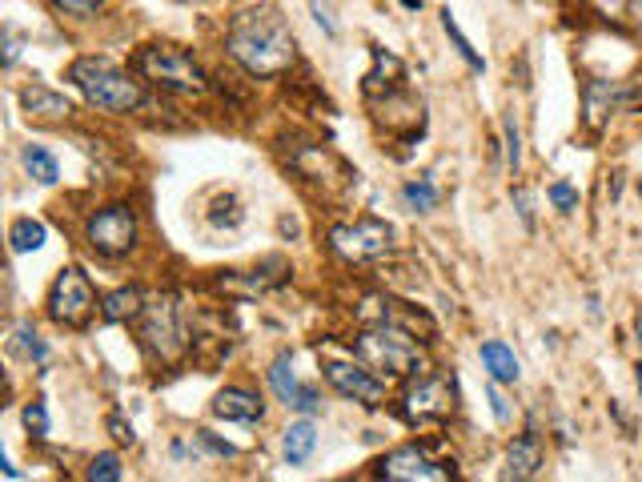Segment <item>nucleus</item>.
I'll use <instances>...</instances> for the list:
<instances>
[{
  "instance_id": "nucleus-33",
  "label": "nucleus",
  "mask_w": 642,
  "mask_h": 482,
  "mask_svg": "<svg viewBox=\"0 0 642 482\" xmlns=\"http://www.w3.org/2000/svg\"><path fill=\"white\" fill-rule=\"evenodd\" d=\"M546 197L558 205V213H574V209H578V189H570L566 181H554V185L546 189Z\"/></svg>"
},
{
  "instance_id": "nucleus-20",
  "label": "nucleus",
  "mask_w": 642,
  "mask_h": 482,
  "mask_svg": "<svg viewBox=\"0 0 642 482\" xmlns=\"http://www.w3.org/2000/svg\"><path fill=\"white\" fill-rule=\"evenodd\" d=\"M313 450H317V426L309 422V414L301 418V422H293L289 430H285V438H281V454H285V462L289 466H305L309 458H313Z\"/></svg>"
},
{
  "instance_id": "nucleus-3",
  "label": "nucleus",
  "mask_w": 642,
  "mask_h": 482,
  "mask_svg": "<svg viewBox=\"0 0 642 482\" xmlns=\"http://www.w3.org/2000/svg\"><path fill=\"white\" fill-rule=\"evenodd\" d=\"M69 81L85 93L89 105L105 113H133L145 105L141 81H133L125 69H117L109 57H81L69 65Z\"/></svg>"
},
{
  "instance_id": "nucleus-21",
  "label": "nucleus",
  "mask_w": 642,
  "mask_h": 482,
  "mask_svg": "<svg viewBox=\"0 0 642 482\" xmlns=\"http://www.w3.org/2000/svg\"><path fill=\"white\" fill-rule=\"evenodd\" d=\"M482 366L490 370V378L494 382H518V374H522V366H518V358H514V350L506 346V342H498V338H490V342H482Z\"/></svg>"
},
{
  "instance_id": "nucleus-12",
  "label": "nucleus",
  "mask_w": 642,
  "mask_h": 482,
  "mask_svg": "<svg viewBox=\"0 0 642 482\" xmlns=\"http://www.w3.org/2000/svg\"><path fill=\"white\" fill-rule=\"evenodd\" d=\"M285 278H289V262H285L281 254H269V258H261L253 270H229V274H221V278H217V290L229 294V298L249 302V298H261L265 290L281 286Z\"/></svg>"
},
{
  "instance_id": "nucleus-35",
  "label": "nucleus",
  "mask_w": 642,
  "mask_h": 482,
  "mask_svg": "<svg viewBox=\"0 0 642 482\" xmlns=\"http://www.w3.org/2000/svg\"><path fill=\"white\" fill-rule=\"evenodd\" d=\"M105 430L113 434V442H117V446H133V442H137L133 422H125L121 414H109V418H105Z\"/></svg>"
},
{
  "instance_id": "nucleus-19",
  "label": "nucleus",
  "mask_w": 642,
  "mask_h": 482,
  "mask_svg": "<svg viewBox=\"0 0 642 482\" xmlns=\"http://www.w3.org/2000/svg\"><path fill=\"white\" fill-rule=\"evenodd\" d=\"M141 310H145V294H141L137 286H117V290L101 302V318H105L109 326L133 322V318H141Z\"/></svg>"
},
{
  "instance_id": "nucleus-36",
  "label": "nucleus",
  "mask_w": 642,
  "mask_h": 482,
  "mask_svg": "<svg viewBox=\"0 0 642 482\" xmlns=\"http://www.w3.org/2000/svg\"><path fill=\"white\" fill-rule=\"evenodd\" d=\"M293 410H297V414H309V418L321 414V390H317V386H301L297 398H293Z\"/></svg>"
},
{
  "instance_id": "nucleus-24",
  "label": "nucleus",
  "mask_w": 642,
  "mask_h": 482,
  "mask_svg": "<svg viewBox=\"0 0 642 482\" xmlns=\"http://www.w3.org/2000/svg\"><path fill=\"white\" fill-rule=\"evenodd\" d=\"M402 201H406V209H414V213H430V209H438L442 193H438V185H434L430 177H418V181H406V185H402Z\"/></svg>"
},
{
  "instance_id": "nucleus-29",
  "label": "nucleus",
  "mask_w": 642,
  "mask_h": 482,
  "mask_svg": "<svg viewBox=\"0 0 642 482\" xmlns=\"http://www.w3.org/2000/svg\"><path fill=\"white\" fill-rule=\"evenodd\" d=\"M502 137H506V169H510V177H518V169H522V133H518V121L510 113L502 121Z\"/></svg>"
},
{
  "instance_id": "nucleus-6",
  "label": "nucleus",
  "mask_w": 642,
  "mask_h": 482,
  "mask_svg": "<svg viewBox=\"0 0 642 482\" xmlns=\"http://www.w3.org/2000/svg\"><path fill=\"white\" fill-rule=\"evenodd\" d=\"M137 237H141V221H137V209L129 201L101 205L85 221V241L101 258H129L137 250Z\"/></svg>"
},
{
  "instance_id": "nucleus-34",
  "label": "nucleus",
  "mask_w": 642,
  "mask_h": 482,
  "mask_svg": "<svg viewBox=\"0 0 642 482\" xmlns=\"http://www.w3.org/2000/svg\"><path fill=\"white\" fill-rule=\"evenodd\" d=\"M197 442H201V446H205L209 454H217V458H237V454H241V450H237L233 442H225V438H217V434H213V430H205V426L197 430Z\"/></svg>"
},
{
  "instance_id": "nucleus-25",
  "label": "nucleus",
  "mask_w": 642,
  "mask_h": 482,
  "mask_svg": "<svg viewBox=\"0 0 642 482\" xmlns=\"http://www.w3.org/2000/svg\"><path fill=\"white\" fill-rule=\"evenodd\" d=\"M269 386H273V394H277L285 406H293L301 382L293 378V358H289V354H277V362L269 366Z\"/></svg>"
},
{
  "instance_id": "nucleus-14",
  "label": "nucleus",
  "mask_w": 642,
  "mask_h": 482,
  "mask_svg": "<svg viewBox=\"0 0 642 482\" xmlns=\"http://www.w3.org/2000/svg\"><path fill=\"white\" fill-rule=\"evenodd\" d=\"M293 169L301 173V177H309V181H317V185H350L358 173L342 161V157H334L330 149H321V145H301L297 153H293Z\"/></svg>"
},
{
  "instance_id": "nucleus-41",
  "label": "nucleus",
  "mask_w": 642,
  "mask_h": 482,
  "mask_svg": "<svg viewBox=\"0 0 642 482\" xmlns=\"http://www.w3.org/2000/svg\"><path fill=\"white\" fill-rule=\"evenodd\" d=\"M638 197H642V189H638Z\"/></svg>"
},
{
  "instance_id": "nucleus-4",
  "label": "nucleus",
  "mask_w": 642,
  "mask_h": 482,
  "mask_svg": "<svg viewBox=\"0 0 642 482\" xmlns=\"http://www.w3.org/2000/svg\"><path fill=\"white\" fill-rule=\"evenodd\" d=\"M137 338H141V350L161 362V366H177L193 338H189V322H185V310L173 294H161L153 302H145L141 310V326H137Z\"/></svg>"
},
{
  "instance_id": "nucleus-30",
  "label": "nucleus",
  "mask_w": 642,
  "mask_h": 482,
  "mask_svg": "<svg viewBox=\"0 0 642 482\" xmlns=\"http://www.w3.org/2000/svg\"><path fill=\"white\" fill-rule=\"evenodd\" d=\"M642 0H590V9L602 17V21H630L638 13Z\"/></svg>"
},
{
  "instance_id": "nucleus-9",
  "label": "nucleus",
  "mask_w": 642,
  "mask_h": 482,
  "mask_svg": "<svg viewBox=\"0 0 642 482\" xmlns=\"http://www.w3.org/2000/svg\"><path fill=\"white\" fill-rule=\"evenodd\" d=\"M458 406L454 378L442 374H422L406 394H402V418L406 422H446Z\"/></svg>"
},
{
  "instance_id": "nucleus-28",
  "label": "nucleus",
  "mask_w": 642,
  "mask_h": 482,
  "mask_svg": "<svg viewBox=\"0 0 642 482\" xmlns=\"http://www.w3.org/2000/svg\"><path fill=\"white\" fill-rule=\"evenodd\" d=\"M109 0H49V9L61 13V17H73V21H93Z\"/></svg>"
},
{
  "instance_id": "nucleus-18",
  "label": "nucleus",
  "mask_w": 642,
  "mask_h": 482,
  "mask_svg": "<svg viewBox=\"0 0 642 482\" xmlns=\"http://www.w3.org/2000/svg\"><path fill=\"white\" fill-rule=\"evenodd\" d=\"M546 462V450H542V438L538 430H526L522 438L510 442L506 450V478H534Z\"/></svg>"
},
{
  "instance_id": "nucleus-22",
  "label": "nucleus",
  "mask_w": 642,
  "mask_h": 482,
  "mask_svg": "<svg viewBox=\"0 0 642 482\" xmlns=\"http://www.w3.org/2000/svg\"><path fill=\"white\" fill-rule=\"evenodd\" d=\"M45 221H37V217H17L13 225H9V246H13V254H33V250H41L45 246Z\"/></svg>"
},
{
  "instance_id": "nucleus-17",
  "label": "nucleus",
  "mask_w": 642,
  "mask_h": 482,
  "mask_svg": "<svg viewBox=\"0 0 642 482\" xmlns=\"http://www.w3.org/2000/svg\"><path fill=\"white\" fill-rule=\"evenodd\" d=\"M21 109L33 117V121H69L73 117V101L65 93H53L49 85H29L21 89Z\"/></svg>"
},
{
  "instance_id": "nucleus-23",
  "label": "nucleus",
  "mask_w": 642,
  "mask_h": 482,
  "mask_svg": "<svg viewBox=\"0 0 642 482\" xmlns=\"http://www.w3.org/2000/svg\"><path fill=\"white\" fill-rule=\"evenodd\" d=\"M21 161H25V169H29L33 181H41V185H57V181H61V165H57V157H53L45 145H25V149H21Z\"/></svg>"
},
{
  "instance_id": "nucleus-26",
  "label": "nucleus",
  "mask_w": 642,
  "mask_h": 482,
  "mask_svg": "<svg viewBox=\"0 0 642 482\" xmlns=\"http://www.w3.org/2000/svg\"><path fill=\"white\" fill-rule=\"evenodd\" d=\"M13 350H21L29 362H37V366H45L49 362V346H45V338L29 326V322H21L17 330H13Z\"/></svg>"
},
{
  "instance_id": "nucleus-13",
  "label": "nucleus",
  "mask_w": 642,
  "mask_h": 482,
  "mask_svg": "<svg viewBox=\"0 0 642 482\" xmlns=\"http://www.w3.org/2000/svg\"><path fill=\"white\" fill-rule=\"evenodd\" d=\"M362 318L366 322H382V326H398V330H410V334H422V342H434V334H438V326H434V318L426 310L406 306L398 298H366Z\"/></svg>"
},
{
  "instance_id": "nucleus-27",
  "label": "nucleus",
  "mask_w": 642,
  "mask_h": 482,
  "mask_svg": "<svg viewBox=\"0 0 642 482\" xmlns=\"http://www.w3.org/2000/svg\"><path fill=\"white\" fill-rule=\"evenodd\" d=\"M442 29H446V37L454 41V49H458V57H462V61H466V65H470L474 73H482V69H486V61H482V57L474 53V45H470V41L462 37V29H458V21H454V13H450V9L442 13Z\"/></svg>"
},
{
  "instance_id": "nucleus-32",
  "label": "nucleus",
  "mask_w": 642,
  "mask_h": 482,
  "mask_svg": "<svg viewBox=\"0 0 642 482\" xmlns=\"http://www.w3.org/2000/svg\"><path fill=\"white\" fill-rule=\"evenodd\" d=\"M21 418H25L29 438H49V410H45V402H41V398H37V402H29Z\"/></svg>"
},
{
  "instance_id": "nucleus-10",
  "label": "nucleus",
  "mask_w": 642,
  "mask_h": 482,
  "mask_svg": "<svg viewBox=\"0 0 642 482\" xmlns=\"http://www.w3.org/2000/svg\"><path fill=\"white\" fill-rule=\"evenodd\" d=\"M326 382L350 398V402H362L370 410H378L386 402V382L378 378V370H370L362 358L358 362H326Z\"/></svg>"
},
{
  "instance_id": "nucleus-1",
  "label": "nucleus",
  "mask_w": 642,
  "mask_h": 482,
  "mask_svg": "<svg viewBox=\"0 0 642 482\" xmlns=\"http://www.w3.org/2000/svg\"><path fill=\"white\" fill-rule=\"evenodd\" d=\"M225 49L249 77H281L297 57L293 33L273 0H245L233 9Z\"/></svg>"
},
{
  "instance_id": "nucleus-7",
  "label": "nucleus",
  "mask_w": 642,
  "mask_h": 482,
  "mask_svg": "<svg viewBox=\"0 0 642 482\" xmlns=\"http://www.w3.org/2000/svg\"><path fill=\"white\" fill-rule=\"evenodd\" d=\"M394 246H398L394 225L378 221V217H362L354 225H334L330 229V250L342 262H378V258L394 254Z\"/></svg>"
},
{
  "instance_id": "nucleus-8",
  "label": "nucleus",
  "mask_w": 642,
  "mask_h": 482,
  "mask_svg": "<svg viewBox=\"0 0 642 482\" xmlns=\"http://www.w3.org/2000/svg\"><path fill=\"white\" fill-rule=\"evenodd\" d=\"M93 310H97V290H93L89 274L77 270V266L61 270L53 290H49V318L65 330H85Z\"/></svg>"
},
{
  "instance_id": "nucleus-39",
  "label": "nucleus",
  "mask_w": 642,
  "mask_h": 482,
  "mask_svg": "<svg viewBox=\"0 0 642 482\" xmlns=\"http://www.w3.org/2000/svg\"><path fill=\"white\" fill-rule=\"evenodd\" d=\"M313 17H317V25H321V29H326L330 37L338 33V29H334V21H330V13H321V5H313Z\"/></svg>"
},
{
  "instance_id": "nucleus-16",
  "label": "nucleus",
  "mask_w": 642,
  "mask_h": 482,
  "mask_svg": "<svg viewBox=\"0 0 642 482\" xmlns=\"http://www.w3.org/2000/svg\"><path fill=\"white\" fill-rule=\"evenodd\" d=\"M213 414L225 418V422H241V426H257L265 418V402L245 390V386H225L217 398H213Z\"/></svg>"
},
{
  "instance_id": "nucleus-11",
  "label": "nucleus",
  "mask_w": 642,
  "mask_h": 482,
  "mask_svg": "<svg viewBox=\"0 0 642 482\" xmlns=\"http://www.w3.org/2000/svg\"><path fill=\"white\" fill-rule=\"evenodd\" d=\"M454 462H434L426 450L418 446H398L390 450L382 462H378V478H390V482H442V478H454Z\"/></svg>"
},
{
  "instance_id": "nucleus-2",
  "label": "nucleus",
  "mask_w": 642,
  "mask_h": 482,
  "mask_svg": "<svg viewBox=\"0 0 642 482\" xmlns=\"http://www.w3.org/2000/svg\"><path fill=\"white\" fill-rule=\"evenodd\" d=\"M354 354H358L370 370H378V374H386V378H422V374L430 370L426 350H422V338L410 334V330H398V326H382V322L366 326V330L354 338Z\"/></svg>"
},
{
  "instance_id": "nucleus-5",
  "label": "nucleus",
  "mask_w": 642,
  "mask_h": 482,
  "mask_svg": "<svg viewBox=\"0 0 642 482\" xmlns=\"http://www.w3.org/2000/svg\"><path fill=\"white\" fill-rule=\"evenodd\" d=\"M133 69L145 81H153L157 89L177 93V97H201L209 89L201 65L185 49H177V45H145V49H137Z\"/></svg>"
},
{
  "instance_id": "nucleus-15",
  "label": "nucleus",
  "mask_w": 642,
  "mask_h": 482,
  "mask_svg": "<svg viewBox=\"0 0 642 482\" xmlns=\"http://www.w3.org/2000/svg\"><path fill=\"white\" fill-rule=\"evenodd\" d=\"M622 101H626V93H622L618 81L590 77V81L582 85V121H586V129H590V133H602L606 121L618 113Z\"/></svg>"
},
{
  "instance_id": "nucleus-40",
  "label": "nucleus",
  "mask_w": 642,
  "mask_h": 482,
  "mask_svg": "<svg viewBox=\"0 0 642 482\" xmlns=\"http://www.w3.org/2000/svg\"><path fill=\"white\" fill-rule=\"evenodd\" d=\"M0 470H5V474H9V478H21V470H17V466H13V462H9V458H0Z\"/></svg>"
},
{
  "instance_id": "nucleus-31",
  "label": "nucleus",
  "mask_w": 642,
  "mask_h": 482,
  "mask_svg": "<svg viewBox=\"0 0 642 482\" xmlns=\"http://www.w3.org/2000/svg\"><path fill=\"white\" fill-rule=\"evenodd\" d=\"M121 458L117 454H97L93 462H89V470H85V478L89 482H121Z\"/></svg>"
},
{
  "instance_id": "nucleus-37",
  "label": "nucleus",
  "mask_w": 642,
  "mask_h": 482,
  "mask_svg": "<svg viewBox=\"0 0 642 482\" xmlns=\"http://www.w3.org/2000/svg\"><path fill=\"white\" fill-rule=\"evenodd\" d=\"M486 398H490L494 418H498V422H510V406H506V398H502V390H498V382H494V378H490V386H486Z\"/></svg>"
},
{
  "instance_id": "nucleus-38",
  "label": "nucleus",
  "mask_w": 642,
  "mask_h": 482,
  "mask_svg": "<svg viewBox=\"0 0 642 482\" xmlns=\"http://www.w3.org/2000/svg\"><path fill=\"white\" fill-rule=\"evenodd\" d=\"M514 205H518V217L526 221V229H534V197L526 189H514Z\"/></svg>"
}]
</instances>
